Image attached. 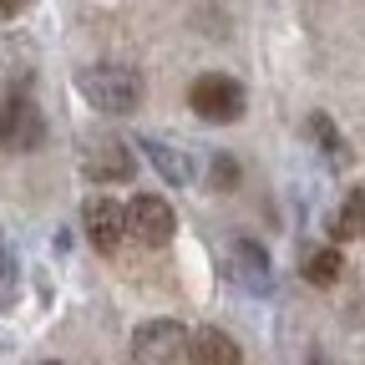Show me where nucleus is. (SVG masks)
<instances>
[{
	"label": "nucleus",
	"instance_id": "obj_1",
	"mask_svg": "<svg viewBox=\"0 0 365 365\" xmlns=\"http://www.w3.org/2000/svg\"><path fill=\"white\" fill-rule=\"evenodd\" d=\"M76 91L97 107V112H112V117H122V112H137L143 107V71H132V66H122V61H97V66H81L76 71Z\"/></svg>",
	"mask_w": 365,
	"mask_h": 365
},
{
	"label": "nucleus",
	"instance_id": "obj_2",
	"mask_svg": "<svg viewBox=\"0 0 365 365\" xmlns=\"http://www.w3.org/2000/svg\"><path fill=\"white\" fill-rule=\"evenodd\" d=\"M188 107L203 117V122H239L244 117V107H249V97H244V86L234 81V76H223V71H208V76H198L193 81V91H188Z\"/></svg>",
	"mask_w": 365,
	"mask_h": 365
},
{
	"label": "nucleus",
	"instance_id": "obj_3",
	"mask_svg": "<svg viewBox=\"0 0 365 365\" xmlns=\"http://www.w3.org/2000/svg\"><path fill=\"white\" fill-rule=\"evenodd\" d=\"M46 143V117L26 91H11L0 102V148L6 153H36Z\"/></svg>",
	"mask_w": 365,
	"mask_h": 365
},
{
	"label": "nucleus",
	"instance_id": "obj_4",
	"mask_svg": "<svg viewBox=\"0 0 365 365\" xmlns=\"http://www.w3.org/2000/svg\"><path fill=\"white\" fill-rule=\"evenodd\" d=\"M122 228H127V239H137L143 249H163V244H173V234H178V218H173V208H168L158 193H137V198L122 208Z\"/></svg>",
	"mask_w": 365,
	"mask_h": 365
},
{
	"label": "nucleus",
	"instance_id": "obj_5",
	"mask_svg": "<svg viewBox=\"0 0 365 365\" xmlns=\"http://www.w3.org/2000/svg\"><path fill=\"white\" fill-rule=\"evenodd\" d=\"M188 350V330L178 319H143L132 330V365H173Z\"/></svg>",
	"mask_w": 365,
	"mask_h": 365
},
{
	"label": "nucleus",
	"instance_id": "obj_6",
	"mask_svg": "<svg viewBox=\"0 0 365 365\" xmlns=\"http://www.w3.org/2000/svg\"><path fill=\"white\" fill-rule=\"evenodd\" d=\"M223 269L244 294H274V259H269V249L259 239H234Z\"/></svg>",
	"mask_w": 365,
	"mask_h": 365
},
{
	"label": "nucleus",
	"instance_id": "obj_7",
	"mask_svg": "<svg viewBox=\"0 0 365 365\" xmlns=\"http://www.w3.org/2000/svg\"><path fill=\"white\" fill-rule=\"evenodd\" d=\"M81 173L91 182H127L132 178V148L122 143V137H91V143L81 148Z\"/></svg>",
	"mask_w": 365,
	"mask_h": 365
},
{
	"label": "nucleus",
	"instance_id": "obj_8",
	"mask_svg": "<svg viewBox=\"0 0 365 365\" xmlns=\"http://www.w3.org/2000/svg\"><path fill=\"white\" fill-rule=\"evenodd\" d=\"M81 228H86V244L97 249V254H117L122 239H127V228H122V203L97 193V198H86L81 208Z\"/></svg>",
	"mask_w": 365,
	"mask_h": 365
},
{
	"label": "nucleus",
	"instance_id": "obj_9",
	"mask_svg": "<svg viewBox=\"0 0 365 365\" xmlns=\"http://www.w3.org/2000/svg\"><path fill=\"white\" fill-rule=\"evenodd\" d=\"M188 365H244V350H239V340L228 335V330H218V325H203V330H193L188 335Z\"/></svg>",
	"mask_w": 365,
	"mask_h": 365
},
{
	"label": "nucleus",
	"instance_id": "obj_10",
	"mask_svg": "<svg viewBox=\"0 0 365 365\" xmlns=\"http://www.w3.org/2000/svg\"><path fill=\"white\" fill-rule=\"evenodd\" d=\"M299 274L314 284V289H330V284H340V274H345V254L335 249V244H325V249H309L304 259H299Z\"/></svg>",
	"mask_w": 365,
	"mask_h": 365
},
{
	"label": "nucleus",
	"instance_id": "obj_11",
	"mask_svg": "<svg viewBox=\"0 0 365 365\" xmlns=\"http://www.w3.org/2000/svg\"><path fill=\"white\" fill-rule=\"evenodd\" d=\"M137 148H143L148 158H153V168L173 182V188H182V182H188L193 178V168H188V158H182L173 143H163V137H143V143H137Z\"/></svg>",
	"mask_w": 365,
	"mask_h": 365
},
{
	"label": "nucleus",
	"instance_id": "obj_12",
	"mask_svg": "<svg viewBox=\"0 0 365 365\" xmlns=\"http://www.w3.org/2000/svg\"><path fill=\"white\" fill-rule=\"evenodd\" d=\"M355 234H365V188H355V193L330 213V239H335V249H340L345 239H355Z\"/></svg>",
	"mask_w": 365,
	"mask_h": 365
},
{
	"label": "nucleus",
	"instance_id": "obj_13",
	"mask_svg": "<svg viewBox=\"0 0 365 365\" xmlns=\"http://www.w3.org/2000/svg\"><path fill=\"white\" fill-rule=\"evenodd\" d=\"M309 137H314V143H319V153H325V163H350V153H345V137L335 132V122L325 117V112H314L309 117Z\"/></svg>",
	"mask_w": 365,
	"mask_h": 365
},
{
	"label": "nucleus",
	"instance_id": "obj_14",
	"mask_svg": "<svg viewBox=\"0 0 365 365\" xmlns=\"http://www.w3.org/2000/svg\"><path fill=\"white\" fill-rule=\"evenodd\" d=\"M213 182H218L223 193H234V182H239V163H234V158H218V163H213Z\"/></svg>",
	"mask_w": 365,
	"mask_h": 365
},
{
	"label": "nucleus",
	"instance_id": "obj_15",
	"mask_svg": "<svg viewBox=\"0 0 365 365\" xmlns=\"http://www.w3.org/2000/svg\"><path fill=\"white\" fill-rule=\"evenodd\" d=\"M11 284H16V259H11V249L0 244V299L11 294Z\"/></svg>",
	"mask_w": 365,
	"mask_h": 365
},
{
	"label": "nucleus",
	"instance_id": "obj_16",
	"mask_svg": "<svg viewBox=\"0 0 365 365\" xmlns=\"http://www.w3.org/2000/svg\"><path fill=\"white\" fill-rule=\"evenodd\" d=\"M26 6H21V0H0V21H11V16H21Z\"/></svg>",
	"mask_w": 365,
	"mask_h": 365
},
{
	"label": "nucleus",
	"instance_id": "obj_17",
	"mask_svg": "<svg viewBox=\"0 0 365 365\" xmlns=\"http://www.w3.org/2000/svg\"><path fill=\"white\" fill-rule=\"evenodd\" d=\"M309 365H325V355H319V350H314V355H309Z\"/></svg>",
	"mask_w": 365,
	"mask_h": 365
},
{
	"label": "nucleus",
	"instance_id": "obj_18",
	"mask_svg": "<svg viewBox=\"0 0 365 365\" xmlns=\"http://www.w3.org/2000/svg\"><path fill=\"white\" fill-rule=\"evenodd\" d=\"M46 365H61V360H46Z\"/></svg>",
	"mask_w": 365,
	"mask_h": 365
}]
</instances>
